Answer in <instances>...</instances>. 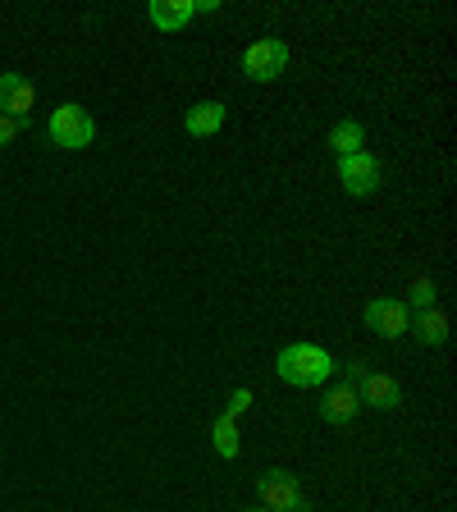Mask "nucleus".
Here are the masks:
<instances>
[{"label": "nucleus", "instance_id": "1", "mask_svg": "<svg viewBox=\"0 0 457 512\" xmlns=\"http://www.w3.org/2000/svg\"><path fill=\"white\" fill-rule=\"evenodd\" d=\"M275 371H279V380L293 384V389H316V384H325L339 366H334V357L325 348H316V343H288V348L279 352Z\"/></svg>", "mask_w": 457, "mask_h": 512}, {"label": "nucleus", "instance_id": "2", "mask_svg": "<svg viewBox=\"0 0 457 512\" xmlns=\"http://www.w3.org/2000/svg\"><path fill=\"white\" fill-rule=\"evenodd\" d=\"M46 138L60 151H83L96 142V119L87 115L78 101H64V106H55L51 119H46Z\"/></svg>", "mask_w": 457, "mask_h": 512}, {"label": "nucleus", "instance_id": "3", "mask_svg": "<svg viewBox=\"0 0 457 512\" xmlns=\"http://www.w3.org/2000/svg\"><path fill=\"white\" fill-rule=\"evenodd\" d=\"M284 69H288V46L279 37H261V42H252L243 51V74L252 83H275V78H284Z\"/></svg>", "mask_w": 457, "mask_h": 512}, {"label": "nucleus", "instance_id": "4", "mask_svg": "<svg viewBox=\"0 0 457 512\" xmlns=\"http://www.w3.org/2000/svg\"><path fill=\"white\" fill-rule=\"evenodd\" d=\"M339 183H343V192H352V197H371V192H380V183H384V165L362 147V151H352V156L339 160Z\"/></svg>", "mask_w": 457, "mask_h": 512}, {"label": "nucleus", "instance_id": "5", "mask_svg": "<svg viewBox=\"0 0 457 512\" xmlns=\"http://www.w3.org/2000/svg\"><path fill=\"white\" fill-rule=\"evenodd\" d=\"M256 499H261V508L266 512H284V508H298L302 503V485L293 471L284 467H270L256 476Z\"/></svg>", "mask_w": 457, "mask_h": 512}, {"label": "nucleus", "instance_id": "6", "mask_svg": "<svg viewBox=\"0 0 457 512\" xmlns=\"http://www.w3.org/2000/svg\"><path fill=\"white\" fill-rule=\"evenodd\" d=\"M366 330L380 334V339H403L407 330H412V311H407V302L398 298H375L366 302Z\"/></svg>", "mask_w": 457, "mask_h": 512}, {"label": "nucleus", "instance_id": "7", "mask_svg": "<svg viewBox=\"0 0 457 512\" xmlns=\"http://www.w3.org/2000/svg\"><path fill=\"white\" fill-rule=\"evenodd\" d=\"M32 106H37V87H32L23 74H0V115L28 124Z\"/></svg>", "mask_w": 457, "mask_h": 512}, {"label": "nucleus", "instance_id": "8", "mask_svg": "<svg viewBox=\"0 0 457 512\" xmlns=\"http://www.w3.org/2000/svg\"><path fill=\"white\" fill-rule=\"evenodd\" d=\"M357 407H362V394H357V384H334L330 394L320 398V421L325 426H343V421H352L357 416Z\"/></svg>", "mask_w": 457, "mask_h": 512}, {"label": "nucleus", "instance_id": "9", "mask_svg": "<svg viewBox=\"0 0 457 512\" xmlns=\"http://www.w3.org/2000/svg\"><path fill=\"white\" fill-rule=\"evenodd\" d=\"M357 394H362V407H380V412H394L403 403V389H398L394 375L384 371H371L362 384H357Z\"/></svg>", "mask_w": 457, "mask_h": 512}, {"label": "nucleus", "instance_id": "10", "mask_svg": "<svg viewBox=\"0 0 457 512\" xmlns=\"http://www.w3.org/2000/svg\"><path fill=\"white\" fill-rule=\"evenodd\" d=\"M192 14H197V5H192V0H151V23H156L160 32L188 28Z\"/></svg>", "mask_w": 457, "mask_h": 512}, {"label": "nucleus", "instance_id": "11", "mask_svg": "<svg viewBox=\"0 0 457 512\" xmlns=\"http://www.w3.org/2000/svg\"><path fill=\"white\" fill-rule=\"evenodd\" d=\"M220 124H224L220 101H197V106L183 115V128H188L192 138H211V133H220Z\"/></svg>", "mask_w": 457, "mask_h": 512}, {"label": "nucleus", "instance_id": "12", "mask_svg": "<svg viewBox=\"0 0 457 512\" xmlns=\"http://www.w3.org/2000/svg\"><path fill=\"white\" fill-rule=\"evenodd\" d=\"M362 142H366V128L357 124V119H339V124L330 128V147L339 151V160L352 156V151H362Z\"/></svg>", "mask_w": 457, "mask_h": 512}, {"label": "nucleus", "instance_id": "13", "mask_svg": "<svg viewBox=\"0 0 457 512\" xmlns=\"http://www.w3.org/2000/svg\"><path fill=\"white\" fill-rule=\"evenodd\" d=\"M416 334H421V343H430V348H439V343L448 339V316L439 307H426L421 316H416V325H412Z\"/></svg>", "mask_w": 457, "mask_h": 512}, {"label": "nucleus", "instance_id": "14", "mask_svg": "<svg viewBox=\"0 0 457 512\" xmlns=\"http://www.w3.org/2000/svg\"><path fill=\"white\" fill-rule=\"evenodd\" d=\"M211 444L220 458H238V421H229V416H215V426H211Z\"/></svg>", "mask_w": 457, "mask_h": 512}, {"label": "nucleus", "instance_id": "15", "mask_svg": "<svg viewBox=\"0 0 457 512\" xmlns=\"http://www.w3.org/2000/svg\"><path fill=\"white\" fill-rule=\"evenodd\" d=\"M426 311V307H435V279L430 275H421V279H412V293H407V311Z\"/></svg>", "mask_w": 457, "mask_h": 512}, {"label": "nucleus", "instance_id": "16", "mask_svg": "<svg viewBox=\"0 0 457 512\" xmlns=\"http://www.w3.org/2000/svg\"><path fill=\"white\" fill-rule=\"evenodd\" d=\"M247 407H252V389H234V394H229V407H224V416H229V421H238Z\"/></svg>", "mask_w": 457, "mask_h": 512}, {"label": "nucleus", "instance_id": "17", "mask_svg": "<svg viewBox=\"0 0 457 512\" xmlns=\"http://www.w3.org/2000/svg\"><path fill=\"white\" fill-rule=\"evenodd\" d=\"M23 133V119H10V115H0V151L10 147L14 138H19Z\"/></svg>", "mask_w": 457, "mask_h": 512}, {"label": "nucleus", "instance_id": "18", "mask_svg": "<svg viewBox=\"0 0 457 512\" xmlns=\"http://www.w3.org/2000/svg\"><path fill=\"white\" fill-rule=\"evenodd\" d=\"M192 5H197V14H215V10H220V0H192Z\"/></svg>", "mask_w": 457, "mask_h": 512}, {"label": "nucleus", "instance_id": "19", "mask_svg": "<svg viewBox=\"0 0 457 512\" xmlns=\"http://www.w3.org/2000/svg\"><path fill=\"white\" fill-rule=\"evenodd\" d=\"M284 512H311V508H307V503H298V508H284Z\"/></svg>", "mask_w": 457, "mask_h": 512}, {"label": "nucleus", "instance_id": "20", "mask_svg": "<svg viewBox=\"0 0 457 512\" xmlns=\"http://www.w3.org/2000/svg\"><path fill=\"white\" fill-rule=\"evenodd\" d=\"M247 512H266V508H247Z\"/></svg>", "mask_w": 457, "mask_h": 512}]
</instances>
